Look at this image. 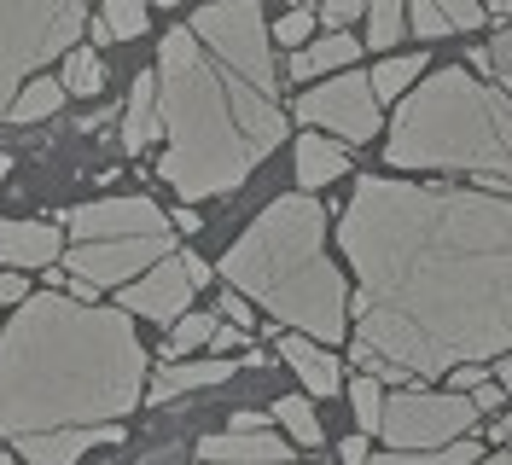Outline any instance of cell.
Returning <instances> with one entry per match:
<instances>
[{"label":"cell","instance_id":"cell-1","mask_svg":"<svg viewBox=\"0 0 512 465\" xmlns=\"http://www.w3.org/2000/svg\"><path fill=\"white\" fill-rule=\"evenodd\" d=\"M338 245L355 268V343L402 372L489 367L512 343V204L501 192L361 175Z\"/></svg>","mask_w":512,"mask_h":465},{"label":"cell","instance_id":"cell-2","mask_svg":"<svg viewBox=\"0 0 512 465\" xmlns=\"http://www.w3.org/2000/svg\"><path fill=\"white\" fill-rule=\"evenodd\" d=\"M158 76V175L187 204L210 192H239L256 163L280 152V70L268 53V24L256 0H216L192 24L163 35Z\"/></svg>","mask_w":512,"mask_h":465},{"label":"cell","instance_id":"cell-3","mask_svg":"<svg viewBox=\"0 0 512 465\" xmlns=\"http://www.w3.org/2000/svg\"><path fill=\"white\" fill-rule=\"evenodd\" d=\"M146 343L123 309L70 303L64 291L24 297L0 332V436H47L111 425L140 407Z\"/></svg>","mask_w":512,"mask_h":465},{"label":"cell","instance_id":"cell-4","mask_svg":"<svg viewBox=\"0 0 512 465\" xmlns=\"http://www.w3.org/2000/svg\"><path fill=\"white\" fill-rule=\"evenodd\" d=\"M222 279L227 291L326 349L350 338V285L326 262V204L315 192L274 198L222 256Z\"/></svg>","mask_w":512,"mask_h":465},{"label":"cell","instance_id":"cell-5","mask_svg":"<svg viewBox=\"0 0 512 465\" xmlns=\"http://www.w3.org/2000/svg\"><path fill=\"white\" fill-rule=\"evenodd\" d=\"M390 169H466L507 186L512 169V105L507 88L483 82L466 64L431 70L419 93L396 105V123L384 140Z\"/></svg>","mask_w":512,"mask_h":465},{"label":"cell","instance_id":"cell-6","mask_svg":"<svg viewBox=\"0 0 512 465\" xmlns=\"http://www.w3.org/2000/svg\"><path fill=\"white\" fill-rule=\"evenodd\" d=\"M88 24V0H0V117L47 59L76 47Z\"/></svg>","mask_w":512,"mask_h":465},{"label":"cell","instance_id":"cell-7","mask_svg":"<svg viewBox=\"0 0 512 465\" xmlns=\"http://www.w3.org/2000/svg\"><path fill=\"white\" fill-rule=\"evenodd\" d=\"M478 425V407L466 390H390L379 407V436L390 448H443Z\"/></svg>","mask_w":512,"mask_h":465},{"label":"cell","instance_id":"cell-8","mask_svg":"<svg viewBox=\"0 0 512 465\" xmlns=\"http://www.w3.org/2000/svg\"><path fill=\"white\" fill-rule=\"evenodd\" d=\"M297 123L320 128V134H338V140L355 146V140L379 134V99H373L361 70H344V76H326V82L297 93Z\"/></svg>","mask_w":512,"mask_h":465},{"label":"cell","instance_id":"cell-9","mask_svg":"<svg viewBox=\"0 0 512 465\" xmlns=\"http://www.w3.org/2000/svg\"><path fill=\"white\" fill-rule=\"evenodd\" d=\"M175 256V233H146V239H88L70 245V268L64 274L88 279V285H117V279H140L152 262Z\"/></svg>","mask_w":512,"mask_h":465},{"label":"cell","instance_id":"cell-10","mask_svg":"<svg viewBox=\"0 0 512 465\" xmlns=\"http://www.w3.org/2000/svg\"><path fill=\"white\" fill-rule=\"evenodd\" d=\"M192 303V279L181 268V256H163L152 262L140 279H128L123 291H117V309L123 314H140V320H152V326H169V320H181Z\"/></svg>","mask_w":512,"mask_h":465},{"label":"cell","instance_id":"cell-11","mask_svg":"<svg viewBox=\"0 0 512 465\" xmlns=\"http://www.w3.org/2000/svg\"><path fill=\"white\" fill-rule=\"evenodd\" d=\"M70 233L76 245H88V239H146V233H175V227L152 198H99L70 216Z\"/></svg>","mask_w":512,"mask_h":465},{"label":"cell","instance_id":"cell-12","mask_svg":"<svg viewBox=\"0 0 512 465\" xmlns=\"http://www.w3.org/2000/svg\"><path fill=\"white\" fill-rule=\"evenodd\" d=\"M123 442V425H76V431H47V436H18L12 448L30 465H82L94 448H117Z\"/></svg>","mask_w":512,"mask_h":465},{"label":"cell","instance_id":"cell-13","mask_svg":"<svg viewBox=\"0 0 512 465\" xmlns=\"http://www.w3.org/2000/svg\"><path fill=\"white\" fill-rule=\"evenodd\" d=\"M227 378H239V361L233 355H210V361H169L163 372H152V384L140 390V396H152V402H175V396H187V390H216Z\"/></svg>","mask_w":512,"mask_h":465},{"label":"cell","instance_id":"cell-14","mask_svg":"<svg viewBox=\"0 0 512 465\" xmlns=\"http://www.w3.org/2000/svg\"><path fill=\"white\" fill-rule=\"evenodd\" d=\"M198 460L204 465H291V448L268 431H227V436H204Z\"/></svg>","mask_w":512,"mask_h":465},{"label":"cell","instance_id":"cell-15","mask_svg":"<svg viewBox=\"0 0 512 465\" xmlns=\"http://www.w3.org/2000/svg\"><path fill=\"white\" fill-rule=\"evenodd\" d=\"M280 361L303 378L309 396H338V390H344V378H338V372H344L338 367V355H332L326 343L303 338V332H286V338H280Z\"/></svg>","mask_w":512,"mask_h":465},{"label":"cell","instance_id":"cell-16","mask_svg":"<svg viewBox=\"0 0 512 465\" xmlns=\"http://www.w3.org/2000/svg\"><path fill=\"white\" fill-rule=\"evenodd\" d=\"M59 233L47 221H0V268H53Z\"/></svg>","mask_w":512,"mask_h":465},{"label":"cell","instance_id":"cell-17","mask_svg":"<svg viewBox=\"0 0 512 465\" xmlns=\"http://www.w3.org/2000/svg\"><path fill=\"white\" fill-rule=\"evenodd\" d=\"M355 53H361V41L350 30H326L320 41H303L297 53H291V82H320V76H332V70H350Z\"/></svg>","mask_w":512,"mask_h":465},{"label":"cell","instance_id":"cell-18","mask_svg":"<svg viewBox=\"0 0 512 465\" xmlns=\"http://www.w3.org/2000/svg\"><path fill=\"white\" fill-rule=\"evenodd\" d=\"M338 175H350V146L326 140V134H303L297 140V186H332Z\"/></svg>","mask_w":512,"mask_h":465},{"label":"cell","instance_id":"cell-19","mask_svg":"<svg viewBox=\"0 0 512 465\" xmlns=\"http://www.w3.org/2000/svg\"><path fill=\"white\" fill-rule=\"evenodd\" d=\"M152 140H158V76L140 70L134 93H128V111H123V152H146Z\"/></svg>","mask_w":512,"mask_h":465},{"label":"cell","instance_id":"cell-20","mask_svg":"<svg viewBox=\"0 0 512 465\" xmlns=\"http://www.w3.org/2000/svg\"><path fill=\"white\" fill-rule=\"evenodd\" d=\"M483 448L472 436L460 442H443V448H384V454H367V465H472Z\"/></svg>","mask_w":512,"mask_h":465},{"label":"cell","instance_id":"cell-21","mask_svg":"<svg viewBox=\"0 0 512 465\" xmlns=\"http://www.w3.org/2000/svg\"><path fill=\"white\" fill-rule=\"evenodd\" d=\"M59 105H64V88L53 76H35V82H24V88L12 93L6 117H12V123H41V117H53Z\"/></svg>","mask_w":512,"mask_h":465},{"label":"cell","instance_id":"cell-22","mask_svg":"<svg viewBox=\"0 0 512 465\" xmlns=\"http://www.w3.org/2000/svg\"><path fill=\"white\" fill-rule=\"evenodd\" d=\"M59 88L70 93V99H88V93L105 88V64H99V47H70V53H64Z\"/></svg>","mask_w":512,"mask_h":465},{"label":"cell","instance_id":"cell-23","mask_svg":"<svg viewBox=\"0 0 512 465\" xmlns=\"http://www.w3.org/2000/svg\"><path fill=\"white\" fill-rule=\"evenodd\" d=\"M274 419L291 431L297 448H320V442H326V436H320V419H315V402H303V396H280V402H274Z\"/></svg>","mask_w":512,"mask_h":465},{"label":"cell","instance_id":"cell-24","mask_svg":"<svg viewBox=\"0 0 512 465\" xmlns=\"http://www.w3.org/2000/svg\"><path fill=\"white\" fill-rule=\"evenodd\" d=\"M419 76H425V59L419 53H408V59H384L373 76H367V88H373V99H396L402 88H414Z\"/></svg>","mask_w":512,"mask_h":465},{"label":"cell","instance_id":"cell-25","mask_svg":"<svg viewBox=\"0 0 512 465\" xmlns=\"http://www.w3.org/2000/svg\"><path fill=\"white\" fill-rule=\"evenodd\" d=\"M216 326H222V320H216V309H210V314H181V320H175V338H169V349H163V355L175 361V355H192V349H204Z\"/></svg>","mask_w":512,"mask_h":465},{"label":"cell","instance_id":"cell-26","mask_svg":"<svg viewBox=\"0 0 512 465\" xmlns=\"http://www.w3.org/2000/svg\"><path fill=\"white\" fill-rule=\"evenodd\" d=\"M350 407L361 436H379V407H384V384L379 378H350Z\"/></svg>","mask_w":512,"mask_h":465},{"label":"cell","instance_id":"cell-27","mask_svg":"<svg viewBox=\"0 0 512 465\" xmlns=\"http://www.w3.org/2000/svg\"><path fill=\"white\" fill-rule=\"evenodd\" d=\"M402 35V0H367V47H396Z\"/></svg>","mask_w":512,"mask_h":465},{"label":"cell","instance_id":"cell-28","mask_svg":"<svg viewBox=\"0 0 512 465\" xmlns=\"http://www.w3.org/2000/svg\"><path fill=\"white\" fill-rule=\"evenodd\" d=\"M99 24L111 30V41H117V35H146L152 12H146V0H105V18H99Z\"/></svg>","mask_w":512,"mask_h":465},{"label":"cell","instance_id":"cell-29","mask_svg":"<svg viewBox=\"0 0 512 465\" xmlns=\"http://www.w3.org/2000/svg\"><path fill=\"white\" fill-rule=\"evenodd\" d=\"M268 35H274L280 47H291V53H297V47L315 35V12H309V6H297V12H286V18H280V24H274Z\"/></svg>","mask_w":512,"mask_h":465},{"label":"cell","instance_id":"cell-30","mask_svg":"<svg viewBox=\"0 0 512 465\" xmlns=\"http://www.w3.org/2000/svg\"><path fill=\"white\" fill-rule=\"evenodd\" d=\"M448 30H483V0H431Z\"/></svg>","mask_w":512,"mask_h":465},{"label":"cell","instance_id":"cell-31","mask_svg":"<svg viewBox=\"0 0 512 465\" xmlns=\"http://www.w3.org/2000/svg\"><path fill=\"white\" fill-rule=\"evenodd\" d=\"M361 12H367V0H320V24L326 30H350Z\"/></svg>","mask_w":512,"mask_h":465},{"label":"cell","instance_id":"cell-32","mask_svg":"<svg viewBox=\"0 0 512 465\" xmlns=\"http://www.w3.org/2000/svg\"><path fill=\"white\" fill-rule=\"evenodd\" d=\"M483 53H489V70H495V88H507V70H512V35H507V30H495V41H489Z\"/></svg>","mask_w":512,"mask_h":465},{"label":"cell","instance_id":"cell-33","mask_svg":"<svg viewBox=\"0 0 512 465\" xmlns=\"http://www.w3.org/2000/svg\"><path fill=\"white\" fill-rule=\"evenodd\" d=\"M216 320H227V326H239V332H251V326H256L251 303H245L239 291H227V297H222V309H216Z\"/></svg>","mask_w":512,"mask_h":465},{"label":"cell","instance_id":"cell-34","mask_svg":"<svg viewBox=\"0 0 512 465\" xmlns=\"http://www.w3.org/2000/svg\"><path fill=\"white\" fill-rule=\"evenodd\" d=\"M472 407H478V413H501V407H507V384H489V378H483Z\"/></svg>","mask_w":512,"mask_h":465},{"label":"cell","instance_id":"cell-35","mask_svg":"<svg viewBox=\"0 0 512 465\" xmlns=\"http://www.w3.org/2000/svg\"><path fill=\"white\" fill-rule=\"evenodd\" d=\"M24 268H0V303H24Z\"/></svg>","mask_w":512,"mask_h":465},{"label":"cell","instance_id":"cell-36","mask_svg":"<svg viewBox=\"0 0 512 465\" xmlns=\"http://www.w3.org/2000/svg\"><path fill=\"white\" fill-rule=\"evenodd\" d=\"M338 465H367V436H344L338 442Z\"/></svg>","mask_w":512,"mask_h":465},{"label":"cell","instance_id":"cell-37","mask_svg":"<svg viewBox=\"0 0 512 465\" xmlns=\"http://www.w3.org/2000/svg\"><path fill=\"white\" fill-rule=\"evenodd\" d=\"M239 343H245V332H239V326H216V332H210V349H216V355H222V349H239Z\"/></svg>","mask_w":512,"mask_h":465},{"label":"cell","instance_id":"cell-38","mask_svg":"<svg viewBox=\"0 0 512 465\" xmlns=\"http://www.w3.org/2000/svg\"><path fill=\"white\" fill-rule=\"evenodd\" d=\"M181 268H187L192 291H204V285H210V262H204V256H181Z\"/></svg>","mask_w":512,"mask_h":465},{"label":"cell","instance_id":"cell-39","mask_svg":"<svg viewBox=\"0 0 512 465\" xmlns=\"http://www.w3.org/2000/svg\"><path fill=\"white\" fill-rule=\"evenodd\" d=\"M483 378H489V372H483L478 361H472V367H454V384H460V390H472V384H483Z\"/></svg>","mask_w":512,"mask_h":465},{"label":"cell","instance_id":"cell-40","mask_svg":"<svg viewBox=\"0 0 512 465\" xmlns=\"http://www.w3.org/2000/svg\"><path fill=\"white\" fill-rule=\"evenodd\" d=\"M169 227H175V233H198L204 221H198V210H175V216H169Z\"/></svg>","mask_w":512,"mask_h":465},{"label":"cell","instance_id":"cell-41","mask_svg":"<svg viewBox=\"0 0 512 465\" xmlns=\"http://www.w3.org/2000/svg\"><path fill=\"white\" fill-rule=\"evenodd\" d=\"M227 419H233V431H262V419H256V413H227Z\"/></svg>","mask_w":512,"mask_h":465},{"label":"cell","instance_id":"cell-42","mask_svg":"<svg viewBox=\"0 0 512 465\" xmlns=\"http://www.w3.org/2000/svg\"><path fill=\"white\" fill-rule=\"evenodd\" d=\"M483 12H495V18H507V12H512V0H489Z\"/></svg>","mask_w":512,"mask_h":465},{"label":"cell","instance_id":"cell-43","mask_svg":"<svg viewBox=\"0 0 512 465\" xmlns=\"http://www.w3.org/2000/svg\"><path fill=\"white\" fill-rule=\"evenodd\" d=\"M472 465H512V460H507V454H478Z\"/></svg>","mask_w":512,"mask_h":465},{"label":"cell","instance_id":"cell-44","mask_svg":"<svg viewBox=\"0 0 512 465\" xmlns=\"http://www.w3.org/2000/svg\"><path fill=\"white\" fill-rule=\"evenodd\" d=\"M6 175H12V157H0V186H6Z\"/></svg>","mask_w":512,"mask_h":465},{"label":"cell","instance_id":"cell-45","mask_svg":"<svg viewBox=\"0 0 512 465\" xmlns=\"http://www.w3.org/2000/svg\"><path fill=\"white\" fill-rule=\"evenodd\" d=\"M140 465H163V454H152V460H140Z\"/></svg>","mask_w":512,"mask_h":465},{"label":"cell","instance_id":"cell-46","mask_svg":"<svg viewBox=\"0 0 512 465\" xmlns=\"http://www.w3.org/2000/svg\"><path fill=\"white\" fill-rule=\"evenodd\" d=\"M0 465H18V460H0Z\"/></svg>","mask_w":512,"mask_h":465}]
</instances>
